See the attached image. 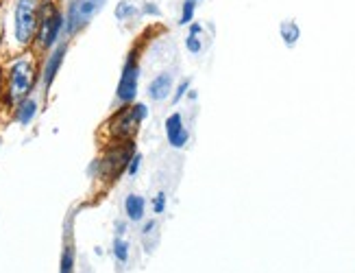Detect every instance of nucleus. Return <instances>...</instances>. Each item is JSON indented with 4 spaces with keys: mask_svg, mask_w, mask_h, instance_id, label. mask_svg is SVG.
<instances>
[{
    "mask_svg": "<svg viewBox=\"0 0 355 273\" xmlns=\"http://www.w3.org/2000/svg\"><path fill=\"white\" fill-rule=\"evenodd\" d=\"M37 83V66L33 57L24 55L13 59L11 66L7 68V83H5V103L7 108H15L20 101L31 97L33 88Z\"/></svg>",
    "mask_w": 355,
    "mask_h": 273,
    "instance_id": "obj_1",
    "label": "nucleus"
},
{
    "mask_svg": "<svg viewBox=\"0 0 355 273\" xmlns=\"http://www.w3.org/2000/svg\"><path fill=\"white\" fill-rule=\"evenodd\" d=\"M137 151L135 140L129 142H112L110 149L105 151L101 158H96L89 164V177L94 179H107L110 184L120 179V175H125L127 164Z\"/></svg>",
    "mask_w": 355,
    "mask_h": 273,
    "instance_id": "obj_2",
    "label": "nucleus"
},
{
    "mask_svg": "<svg viewBox=\"0 0 355 273\" xmlns=\"http://www.w3.org/2000/svg\"><path fill=\"white\" fill-rule=\"evenodd\" d=\"M64 26H66V18H64V9H61V5L57 0H42L40 26H37V35H35L33 47L42 53H49L61 40H66Z\"/></svg>",
    "mask_w": 355,
    "mask_h": 273,
    "instance_id": "obj_3",
    "label": "nucleus"
},
{
    "mask_svg": "<svg viewBox=\"0 0 355 273\" xmlns=\"http://www.w3.org/2000/svg\"><path fill=\"white\" fill-rule=\"evenodd\" d=\"M150 110L142 101H135L131 105H120V110L107 120V129H110L112 142H129L135 140L137 131L142 123L148 118Z\"/></svg>",
    "mask_w": 355,
    "mask_h": 273,
    "instance_id": "obj_4",
    "label": "nucleus"
},
{
    "mask_svg": "<svg viewBox=\"0 0 355 273\" xmlns=\"http://www.w3.org/2000/svg\"><path fill=\"white\" fill-rule=\"evenodd\" d=\"M107 3H110V0H66L64 38L72 40L81 31H85V28L101 16L103 9L107 7Z\"/></svg>",
    "mask_w": 355,
    "mask_h": 273,
    "instance_id": "obj_5",
    "label": "nucleus"
},
{
    "mask_svg": "<svg viewBox=\"0 0 355 273\" xmlns=\"http://www.w3.org/2000/svg\"><path fill=\"white\" fill-rule=\"evenodd\" d=\"M42 0H15L13 5V35L22 49H31L40 26Z\"/></svg>",
    "mask_w": 355,
    "mask_h": 273,
    "instance_id": "obj_6",
    "label": "nucleus"
},
{
    "mask_svg": "<svg viewBox=\"0 0 355 273\" xmlns=\"http://www.w3.org/2000/svg\"><path fill=\"white\" fill-rule=\"evenodd\" d=\"M140 77H142V62H140V47H133L120 70V79L116 85V101L120 105H131L140 94Z\"/></svg>",
    "mask_w": 355,
    "mask_h": 273,
    "instance_id": "obj_7",
    "label": "nucleus"
},
{
    "mask_svg": "<svg viewBox=\"0 0 355 273\" xmlns=\"http://www.w3.org/2000/svg\"><path fill=\"white\" fill-rule=\"evenodd\" d=\"M68 42L70 40H61L55 49H51L49 53H46V59H44V64L40 68V79H42L44 92H49L51 85L57 79L61 66H64V59H66V53H68Z\"/></svg>",
    "mask_w": 355,
    "mask_h": 273,
    "instance_id": "obj_8",
    "label": "nucleus"
},
{
    "mask_svg": "<svg viewBox=\"0 0 355 273\" xmlns=\"http://www.w3.org/2000/svg\"><path fill=\"white\" fill-rule=\"evenodd\" d=\"M175 74L171 70H162L159 74L150 79L148 88H146V94L153 103H164L173 97V90H175Z\"/></svg>",
    "mask_w": 355,
    "mask_h": 273,
    "instance_id": "obj_9",
    "label": "nucleus"
},
{
    "mask_svg": "<svg viewBox=\"0 0 355 273\" xmlns=\"http://www.w3.org/2000/svg\"><path fill=\"white\" fill-rule=\"evenodd\" d=\"M164 131H166V140L173 149H183L190 140V131L183 123V116L179 112H173L164 120Z\"/></svg>",
    "mask_w": 355,
    "mask_h": 273,
    "instance_id": "obj_10",
    "label": "nucleus"
},
{
    "mask_svg": "<svg viewBox=\"0 0 355 273\" xmlns=\"http://www.w3.org/2000/svg\"><path fill=\"white\" fill-rule=\"evenodd\" d=\"M122 210H125V219L129 223H142L146 219V199L140 192H129L125 197Z\"/></svg>",
    "mask_w": 355,
    "mask_h": 273,
    "instance_id": "obj_11",
    "label": "nucleus"
},
{
    "mask_svg": "<svg viewBox=\"0 0 355 273\" xmlns=\"http://www.w3.org/2000/svg\"><path fill=\"white\" fill-rule=\"evenodd\" d=\"M37 112H40L37 101L33 97H26L24 101H20L13 108V118H15V123H20L22 127H26V125H31L35 120Z\"/></svg>",
    "mask_w": 355,
    "mask_h": 273,
    "instance_id": "obj_12",
    "label": "nucleus"
},
{
    "mask_svg": "<svg viewBox=\"0 0 355 273\" xmlns=\"http://www.w3.org/2000/svg\"><path fill=\"white\" fill-rule=\"evenodd\" d=\"M114 18L120 24L137 20L140 18V3H135V0H118V5L114 9Z\"/></svg>",
    "mask_w": 355,
    "mask_h": 273,
    "instance_id": "obj_13",
    "label": "nucleus"
},
{
    "mask_svg": "<svg viewBox=\"0 0 355 273\" xmlns=\"http://www.w3.org/2000/svg\"><path fill=\"white\" fill-rule=\"evenodd\" d=\"M279 35H282V40H284V44L288 49H292L295 44L299 42V38H301V28H299V24L295 22V20H286V22H282V26H279Z\"/></svg>",
    "mask_w": 355,
    "mask_h": 273,
    "instance_id": "obj_14",
    "label": "nucleus"
},
{
    "mask_svg": "<svg viewBox=\"0 0 355 273\" xmlns=\"http://www.w3.org/2000/svg\"><path fill=\"white\" fill-rule=\"evenodd\" d=\"M196 7H198L196 0H181V11H179L177 24H179V26H188V24H192L194 18H196Z\"/></svg>",
    "mask_w": 355,
    "mask_h": 273,
    "instance_id": "obj_15",
    "label": "nucleus"
},
{
    "mask_svg": "<svg viewBox=\"0 0 355 273\" xmlns=\"http://www.w3.org/2000/svg\"><path fill=\"white\" fill-rule=\"evenodd\" d=\"M112 254H114L116 260H118V263H122V265H125V263L129 260L131 245L127 242V238H125V236H116V238H114V242H112Z\"/></svg>",
    "mask_w": 355,
    "mask_h": 273,
    "instance_id": "obj_16",
    "label": "nucleus"
},
{
    "mask_svg": "<svg viewBox=\"0 0 355 273\" xmlns=\"http://www.w3.org/2000/svg\"><path fill=\"white\" fill-rule=\"evenodd\" d=\"M140 18H150V20L162 18V7H159L157 0H142L140 3Z\"/></svg>",
    "mask_w": 355,
    "mask_h": 273,
    "instance_id": "obj_17",
    "label": "nucleus"
},
{
    "mask_svg": "<svg viewBox=\"0 0 355 273\" xmlns=\"http://www.w3.org/2000/svg\"><path fill=\"white\" fill-rule=\"evenodd\" d=\"M74 271V247L66 245L64 251H61V265H59V273H72Z\"/></svg>",
    "mask_w": 355,
    "mask_h": 273,
    "instance_id": "obj_18",
    "label": "nucleus"
},
{
    "mask_svg": "<svg viewBox=\"0 0 355 273\" xmlns=\"http://www.w3.org/2000/svg\"><path fill=\"white\" fill-rule=\"evenodd\" d=\"M150 210L155 212V215H164V212L168 210V192L166 190L155 192V197L150 199Z\"/></svg>",
    "mask_w": 355,
    "mask_h": 273,
    "instance_id": "obj_19",
    "label": "nucleus"
},
{
    "mask_svg": "<svg viewBox=\"0 0 355 273\" xmlns=\"http://www.w3.org/2000/svg\"><path fill=\"white\" fill-rule=\"evenodd\" d=\"M190 85H192V81L188 79V77H185V79H181L177 85H175V90H173V103L175 105H179L185 97H188V92H190Z\"/></svg>",
    "mask_w": 355,
    "mask_h": 273,
    "instance_id": "obj_20",
    "label": "nucleus"
},
{
    "mask_svg": "<svg viewBox=\"0 0 355 273\" xmlns=\"http://www.w3.org/2000/svg\"><path fill=\"white\" fill-rule=\"evenodd\" d=\"M142 162H144V156L140 154V151H135L133 158H131L129 164H127L125 175H129V177H137V175H140V171H142Z\"/></svg>",
    "mask_w": 355,
    "mask_h": 273,
    "instance_id": "obj_21",
    "label": "nucleus"
},
{
    "mask_svg": "<svg viewBox=\"0 0 355 273\" xmlns=\"http://www.w3.org/2000/svg\"><path fill=\"white\" fill-rule=\"evenodd\" d=\"M185 51H188L190 55H200V51H203V42H200V35H185Z\"/></svg>",
    "mask_w": 355,
    "mask_h": 273,
    "instance_id": "obj_22",
    "label": "nucleus"
},
{
    "mask_svg": "<svg viewBox=\"0 0 355 273\" xmlns=\"http://www.w3.org/2000/svg\"><path fill=\"white\" fill-rule=\"evenodd\" d=\"M188 33H190V35H200V33H203V24H198V22L194 20L192 24H188Z\"/></svg>",
    "mask_w": 355,
    "mask_h": 273,
    "instance_id": "obj_23",
    "label": "nucleus"
},
{
    "mask_svg": "<svg viewBox=\"0 0 355 273\" xmlns=\"http://www.w3.org/2000/svg\"><path fill=\"white\" fill-rule=\"evenodd\" d=\"M127 225H129V221H118L116 223V236H125L127 234Z\"/></svg>",
    "mask_w": 355,
    "mask_h": 273,
    "instance_id": "obj_24",
    "label": "nucleus"
},
{
    "mask_svg": "<svg viewBox=\"0 0 355 273\" xmlns=\"http://www.w3.org/2000/svg\"><path fill=\"white\" fill-rule=\"evenodd\" d=\"M3 77H5V72H3V68H0V103H3V99H5V83H3Z\"/></svg>",
    "mask_w": 355,
    "mask_h": 273,
    "instance_id": "obj_25",
    "label": "nucleus"
},
{
    "mask_svg": "<svg viewBox=\"0 0 355 273\" xmlns=\"http://www.w3.org/2000/svg\"><path fill=\"white\" fill-rule=\"evenodd\" d=\"M196 97H198V92H196V90H192V88H190V92H188V99H190V101H196Z\"/></svg>",
    "mask_w": 355,
    "mask_h": 273,
    "instance_id": "obj_26",
    "label": "nucleus"
},
{
    "mask_svg": "<svg viewBox=\"0 0 355 273\" xmlns=\"http://www.w3.org/2000/svg\"><path fill=\"white\" fill-rule=\"evenodd\" d=\"M0 38H3V28H0Z\"/></svg>",
    "mask_w": 355,
    "mask_h": 273,
    "instance_id": "obj_27",
    "label": "nucleus"
},
{
    "mask_svg": "<svg viewBox=\"0 0 355 273\" xmlns=\"http://www.w3.org/2000/svg\"><path fill=\"white\" fill-rule=\"evenodd\" d=\"M196 3H200V0H196Z\"/></svg>",
    "mask_w": 355,
    "mask_h": 273,
    "instance_id": "obj_28",
    "label": "nucleus"
}]
</instances>
